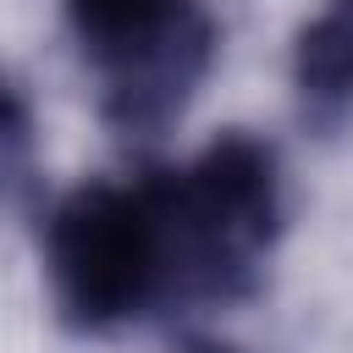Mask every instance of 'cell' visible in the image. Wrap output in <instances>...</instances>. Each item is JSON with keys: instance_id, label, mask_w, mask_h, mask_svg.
I'll return each instance as SVG.
<instances>
[{"instance_id": "6da1fadb", "label": "cell", "mask_w": 353, "mask_h": 353, "mask_svg": "<svg viewBox=\"0 0 353 353\" xmlns=\"http://www.w3.org/2000/svg\"><path fill=\"white\" fill-rule=\"evenodd\" d=\"M171 298L232 303L259 287L281 237V165L254 132H221L182 171H154Z\"/></svg>"}, {"instance_id": "7a4b0ae2", "label": "cell", "mask_w": 353, "mask_h": 353, "mask_svg": "<svg viewBox=\"0 0 353 353\" xmlns=\"http://www.w3.org/2000/svg\"><path fill=\"white\" fill-rule=\"evenodd\" d=\"M44 270L55 309L77 331H116L171 298L165 221L154 171L143 182H83L44 226Z\"/></svg>"}, {"instance_id": "5b68a950", "label": "cell", "mask_w": 353, "mask_h": 353, "mask_svg": "<svg viewBox=\"0 0 353 353\" xmlns=\"http://www.w3.org/2000/svg\"><path fill=\"white\" fill-rule=\"evenodd\" d=\"M33 171H39L33 110H28L22 88L0 72V210L22 204V199L33 193Z\"/></svg>"}, {"instance_id": "277c9868", "label": "cell", "mask_w": 353, "mask_h": 353, "mask_svg": "<svg viewBox=\"0 0 353 353\" xmlns=\"http://www.w3.org/2000/svg\"><path fill=\"white\" fill-rule=\"evenodd\" d=\"M292 88H298V110L314 127L331 132L353 121V17L347 11H320L314 22L298 28Z\"/></svg>"}, {"instance_id": "52a82bcc", "label": "cell", "mask_w": 353, "mask_h": 353, "mask_svg": "<svg viewBox=\"0 0 353 353\" xmlns=\"http://www.w3.org/2000/svg\"><path fill=\"white\" fill-rule=\"evenodd\" d=\"M336 11H347V17H353V0H342V6H336Z\"/></svg>"}, {"instance_id": "3957f363", "label": "cell", "mask_w": 353, "mask_h": 353, "mask_svg": "<svg viewBox=\"0 0 353 353\" xmlns=\"http://www.w3.org/2000/svg\"><path fill=\"white\" fill-rule=\"evenodd\" d=\"M66 28L121 138H160L215 61V22L199 0H66Z\"/></svg>"}, {"instance_id": "8992f818", "label": "cell", "mask_w": 353, "mask_h": 353, "mask_svg": "<svg viewBox=\"0 0 353 353\" xmlns=\"http://www.w3.org/2000/svg\"><path fill=\"white\" fill-rule=\"evenodd\" d=\"M188 353H243V347H232V342H210V336H199V342H188Z\"/></svg>"}]
</instances>
